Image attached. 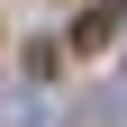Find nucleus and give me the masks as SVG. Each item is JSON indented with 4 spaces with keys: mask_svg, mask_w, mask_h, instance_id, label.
I'll use <instances>...</instances> for the list:
<instances>
[{
    "mask_svg": "<svg viewBox=\"0 0 127 127\" xmlns=\"http://www.w3.org/2000/svg\"><path fill=\"white\" fill-rule=\"evenodd\" d=\"M118 36V9H82V27H73V45H109Z\"/></svg>",
    "mask_w": 127,
    "mask_h": 127,
    "instance_id": "1",
    "label": "nucleus"
}]
</instances>
